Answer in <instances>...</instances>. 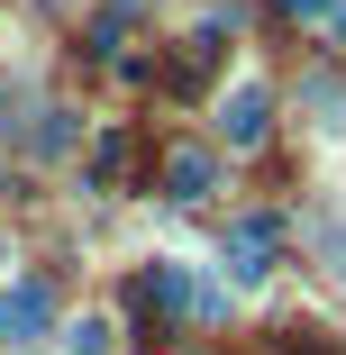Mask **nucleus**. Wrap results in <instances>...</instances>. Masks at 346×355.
Listing matches in <instances>:
<instances>
[{
    "instance_id": "nucleus-1",
    "label": "nucleus",
    "mask_w": 346,
    "mask_h": 355,
    "mask_svg": "<svg viewBox=\"0 0 346 355\" xmlns=\"http://www.w3.org/2000/svg\"><path fill=\"white\" fill-rule=\"evenodd\" d=\"M46 319H55V292H46V282H10V292H0V346H37Z\"/></svg>"
},
{
    "instance_id": "nucleus-2",
    "label": "nucleus",
    "mask_w": 346,
    "mask_h": 355,
    "mask_svg": "<svg viewBox=\"0 0 346 355\" xmlns=\"http://www.w3.org/2000/svg\"><path fill=\"white\" fill-rule=\"evenodd\" d=\"M273 237H283L273 219H237V228H228V273H237V282H264V273H273Z\"/></svg>"
},
{
    "instance_id": "nucleus-3",
    "label": "nucleus",
    "mask_w": 346,
    "mask_h": 355,
    "mask_svg": "<svg viewBox=\"0 0 346 355\" xmlns=\"http://www.w3.org/2000/svg\"><path fill=\"white\" fill-rule=\"evenodd\" d=\"M210 182H219V164H210V155H173V164H164V191H173V200H200Z\"/></svg>"
},
{
    "instance_id": "nucleus-4",
    "label": "nucleus",
    "mask_w": 346,
    "mask_h": 355,
    "mask_svg": "<svg viewBox=\"0 0 346 355\" xmlns=\"http://www.w3.org/2000/svg\"><path fill=\"white\" fill-rule=\"evenodd\" d=\"M228 137H237V146L264 137V92H237V101H228Z\"/></svg>"
},
{
    "instance_id": "nucleus-5",
    "label": "nucleus",
    "mask_w": 346,
    "mask_h": 355,
    "mask_svg": "<svg viewBox=\"0 0 346 355\" xmlns=\"http://www.w3.org/2000/svg\"><path fill=\"white\" fill-rule=\"evenodd\" d=\"M92 173H101V182H119V173H128V137H110V146L92 155Z\"/></svg>"
},
{
    "instance_id": "nucleus-6",
    "label": "nucleus",
    "mask_w": 346,
    "mask_h": 355,
    "mask_svg": "<svg viewBox=\"0 0 346 355\" xmlns=\"http://www.w3.org/2000/svg\"><path fill=\"white\" fill-rule=\"evenodd\" d=\"M73 355H110V319H83L73 328Z\"/></svg>"
},
{
    "instance_id": "nucleus-7",
    "label": "nucleus",
    "mask_w": 346,
    "mask_h": 355,
    "mask_svg": "<svg viewBox=\"0 0 346 355\" xmlns=\"http://www.w3.org/2000/svg\"><path fill=\"white\" fill-rule=\"evenodd\" d=\"M273 355H337V346H319L310 328H292V337H283V346H273Z\"/></svg>"
},
{
    "instance_id": "nucleus-8",
    "label": "nucleus",
    "mask_w": 346,
    "mask_h": 355,
    "mask_svg": "<svg viewBox=\"0 0 346 355\" xmlns=\"http://www.w3.org/2000/svg\"><path fill=\"white\" fill-rule=\"evenodd\" d=\"M283 10H301V19H328V10H337V0H283Z\"/></svg>"
}]
</instances>
